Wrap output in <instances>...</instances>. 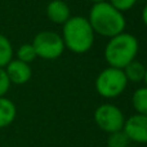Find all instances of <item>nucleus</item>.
<instances>
[{
    "mask_svg": "<svg viewBox=\"0 0 147 147\" xmlns=\"http://www.w3.org/2000/svg\"><path fill=\"white\" fill-rule=\"evenodd\" d=\"M137 1L138 0H110V4L120 12H125V10L132 9Z\"/></svg>",
    "mask_w": 147,
    "mask_h": 147,
    "instance_id": "16",
    "label": "nucleus"
},
{
    "mask_svg": "<svg viewBox=\"0 0 147 147\" xmlns=\"http://www.w3.org/2000/svg\"><path fill=\"white\" fill-rule=\"evenodd\" d=\"M128 143H129V140L123 130L110 133L109 138H107V146L109 147H127Z\"/></svg>",
    "mask_w": 147,
    "mask_h": 147,
    "instance_id": "15",
    "label": "nucleus"
},
{
    "mask_svg": "<svg viewBox=\"0 0 147 147\" xmlns=\"http://www.w3.org/2000/svg\"><path fill=\"white\" fill-rule=\"evenodd\" d=\"M5 72L8 75L10 84H16V85H22L26 84L31 79L32 75V70L28 63L20 61V59H12L7 66L4 67Z\"/></svg>",
    "mask_w": 147,
    "mask_h": 147,
    "instance_id": "8",
    "label": "nucleus"
},
{
    "mask_svg": "<svg viewBox=\"0 0 147 147\" xmlns=\"http://www.w3.org/2000/svg\"><path fill=\"white\" fill-rule=\"evenodd\" d=\"M128 80L123 69L109 66L98 74L96 79V89L105 98H116L125 90Z\"/></svg>",
    "mask_w": 147,
    "mask_h": 147,
    "instance_id": "4",
    "label": "nucleus"
},
{
    "mask_svg": "<svg viewBox=\"0 0 147 147\" xmlns=\"http://www.w3.org/2000/svg\"><path fill=\"white\" fill-rule=\"evenodd\" d=\"M138 48L140 45L136 36L128 32H121L110 38V41L105 48V59L109 66L124 69L136 59Z\"/></svg>",
    "mask_w": 147,
    "mask_h": 147,
    "instance_id": "3",
    "label": "nucleus"
},
{
    "mask_svg": "<svg viewBox=\"0 0 147 147\" xmlns=\"http://www.w3.org/2000/svg\"><path fill=\"white\" fill-rule=\"evenodd\" d=\"M143 81L146 83V86H147V67H146V72H145V79H143Z\"/></svg>",
    "mask_w": 147,
    "mask_h": 147,
    "instance_id": "20",
    "label": "nucleus"
},
{
    "mask_svg": "<svg viewBox=\"0 0 147 147\" xmlns=\"http://www.w3.org/2000/svg\"><path fill=\"white\" fill-rule=\"evenodd\" d=\"M17 109L13 101L7 97H0V129L7 128L14 121Z\"/></svg>",
    "mask_w": 147,
    "mask_h": 147,
    "instance_id": "10",
    "label": "nucleus"
},
{
    "mask_svg": "<svg viewBox=\"0 0 147 147\" xmlns=\"http://www.w3.org/2000/svg\"><path fill=\"white\" fill-rule=\"evenodd\" d=\"M32 47L36 56L43 59H56L65 51L62 36L54 31H40L32 40Z\"/></svg>",
    "mask_w": 147,
    "mask_h": 147,
    "instance_id": "5",
    "label": "nucleus"
},
{
    "mask_svg": "<svg viewBox=\"0 0 147 147\" xmlns=\"http://www.w3.org/2000/svg\"><path fill=\"white\" fill-rule=\"evenodd\" d=\"M47 17L56 25H63L71 17V12L63 0H52L47 5Z\"/></svg>",
    "mask_w": 147,
    "mask_h": 147,
    "instance_id": "9",
    "label": "nucleus"
},
{
    "mask_svg": "<svg viewBox=\"0 0 147 147\" xmlns=\"http://www.w3.org/2000/svg\"><path fill=\"white\" fill-rule=\"evenodd\" d=\"M89 23L94 34L105 38H112L124 32L127 21L123 12L112 7L109 1L93 4L89 12Z\"/></svg>",
    "mask_w": 147,
    "mask_h": 147,
    "instance_id": "1",
    "label": "nucleus"
},
{
    "mask_svg": "<svg viewBox=\"0 0 147 147\" xmlns=\"http://www.w3.org/2000/svg\"><path fill=\"white\" fill-rule=\"evenodd\" d=\"M13 45L10 40L5 35L0 34V67L4 69L8 63L13 59Z\"/></svg>",
    "mask_w": 147,
    "mask_h": 147,
    "instance_id": "12",
    "label": "nucleus"
},
{
    "mask_svg": "<svg viewBox=\"0 0 147 147\" xmlns=\"http://www.w3.org/2000/svg\"><path fill=\"white\" fill-rule=\"evenodd\" d=\"M125 76H127L128 81H132V83H140L145 79V72H146V67L143 66L141 62L138 61H132L129 65L123 69Z\"/></svg>",
    "mask_w": 147,
    "mask_h": 147,
    "instance_id": "11",
    "label": "nucleus"
},
{
    "mask_svg": "<svg viewBox=\"0 0 147 147\" xmlns=\"http://www.w3.org/2000/svg\"><path fill=\"white\" fill-rule=\"evenodd\" d=\"M94 31L89 23L88 18L76 16L70 17L63 23L62 28V40L65 48L74 53H85L92 48L94 43Z\"/></svg>",
    "mask_w": 147,
    "mask_h": 147,
    "instance_id": "2",
    "label": "nucleus"
},
{
    "mask_svg": "<svg viewBox=\"0 0 147 147\" xmlns=\"http://www.w3.org/2000/svg\"><path fill=\"white\" fill-rule=\"evenodd\" d=\"M93 4H97V3H103V1H107V0H90Z\"/></svg>",
    "mask_w": 147,
    "mask_h": 147,
    "instance_id": "19",
    "label": "nucleus"
},
{
    "mask_svg": "<svg viewBox=\"0 0 147 147\" xmlns=\"http://www.w3.org/2000/svg\"><path fill=\"white\" fill-rule=\"evenodd\" d=\"M10 85H12V84H10L9 79H8V75H7V72H5V70L0 67V97H5V94L9 90Z\"/></svg>",
    "mask_w": 147,
    "mask_h": 147,
    "instance_id": "17",
    "label": "nucleus"
},
{
    "mask_svg": "<svg viewBox=\"0 0 147 147\" xmlns=\"http://www.w3.org/2000/svg\"><path fill=\"white\" fill-rule=\"evenodd\" d=\"M142 21H143V23L147 26V4L145 5V8L142 9Z\"/></svg>",
    "mask_w": 147,
    "mask_h": 147,
    "instance_id": "18",
    "label": "nucleus"
},
{
    "mask_svg": "<svg viewBox=\"0 0 147 147\" xmlns=\"http://www.w3.org/2000/svg\"><path fill=\"white\" fill-rule=\"evenodd\" d=\"M132 103L137 114L147 116V86H142L133 93Z\"/></svg>",
    "mask_w": 147,
    "mask_h": 147,
    "instance_id": "13",
    "label": "nucleus"
},
{
    "mask_svg": "<svg viewBox=\"0 0 147 147\" xmlns=\"http://www.w3.org/2000/svg\"><path fill=\"white\" fill-rule=\"evenodd\" d=\"M94 121L99 129L106 133H114L123 130L125 117L117 106L111 103H103L94 111Z\"/></svg>",
    "mask_w": 147,
    "mask_h": 147,
    "instance_id": "6",
    "label": "nucleus"
},
{
    "mask_svg": "<svg viewBox=\"0 0 147 147\" xmlns=\"http://www.w3.org/2000/svg\"><path fill=\"white\" fill-rule=\"evenodd\" d=\"M123 132L129 141L137 143H147V116L136 114L125 120Z\"/></svg>",
    "mask_w": 147,
    "mask_h": 147,
    "instance_id": "7",
    "label": "nucleus"
},
{
    "mask_svg": "<svg viewBox=\"0 0 147 147\" xmlns=\"http://www.w3.org/2000/svg\"><path fill=\"white\" fill-rule=\"evenodd\" d=\"M16 56H17V59H20V61L25 62V63H28V65L32 61H35V58L38 57L32 44H22V45L17 49Z\"/></svg>",
    "mask_w": 147,
    "mask_h": 147,
    "instance_id": "14",
    "label": "nucleus"
}]
</instances>
